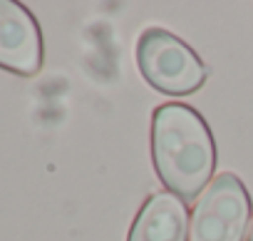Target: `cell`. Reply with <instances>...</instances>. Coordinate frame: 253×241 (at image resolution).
Returning a JSON list of instances; mask_svg holds the SVG:
<instances>
[{
	"mask_svg": "<svg viewBox=\"0 0 253 241\" xmlns=\"http://www.w3.org/2000/svg\"><path fill=\"white\" fill-rule=\"evenodd\" d=\"M246 241H253V219H251V226H248V234H246Z\"/></svg>",
	"mask_w": 253,
	"mask_h": 241,
	"instance_id": "8992f818",
	"label": "cell"
},
{
	"mask_svg": "<svg viewBox=\"0 0 253 241\" xmlns=\"http://www.w3.org/2000/svg\"><path fill=\"white\" fill-rule=\"evenodd\" d=\"M137 65L142 77L164 95H191L206 82V65L176 35L149 28L137 43Z\"/></svg>",
	"mask_w": 253,
	"mask_h": 241,
	"instance_id": "7a4b0ae2",
	"label": "cell"
},
{
	"mask_svg": "<svg viewBox=\"0 0 253 241\" xmlns=\"http://www.w3.org/2000/svg\"><path fill=\"white\" fill-rule=\"evenodd\" d=\"M251 196L236 174H218L196 199L189 219V241H246Z\"/></svg>",
	"mask_w": 253,
	"mask_h": 241,
	"instance_id": "3957f363",
	"label": "cell"
},
{
	"mask_svg": "<svg viewBox=\"0 0 253 241\" xmlns=\"http://www.w3.org/2000/svg\"><path fill=\"white\" fill-rule=\"evenodd\" d=\"M216 142L189 104L169 102L152 114V162L162 184L184 201L199 199L216 169Z\"/></svg>",
	"mask_w": 253,
	"mask_h": 241,
	"instance_id": "6da1fadb",
	"label": "cell"
},
{
	"mask_svg": "<svg viewBox=\"0 0 253 241\" xmlns=\"http://www.w3.org/2000/svg\"><path fill=\"white\" fill-rule=\"evenodd\" d=\"M42 33L35 15L18 0H0V70L33 77L42 67Z\"/></svg>",
	"mask_w": 253,
	"mask_h": 241,
	"instance_id": "277c9868",
	"label": "cell"
},
{
	"mask_svg": "<svg viewBox=\"0 0 253 241\" xmlns=\"http://www.w3.org/2000/svg\"><path fill=\"white\" fill-rule=\"evenodd\" d=\"M186 201L171 192H154L137 211L126 241H189Z\"/></svg>",
	"mask_w": 253,
	"mask_h": 241,
	"instance_id": "5b68a950",
	"label": "cell"
}]
</instances>
